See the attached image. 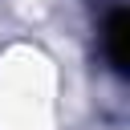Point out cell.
I'll use <instances>...</instances> for the list:
<instances>
[{
    "instance_id": "6da1fadb",
    "label": "cell",
    "mask_w": 130,
    "mask_h": 130,
    "mask_svg": "<svg viewBox=\"0 0 130 130\" xmlns=\"http://www.w3.org/2000/svg\"><path fill=\"white\" fill-rule=\"evenodd\" d=\"M106 37H110V53H114V65H118V69H126V16H122V12L110 20V32H106Z\"/></svg>"
}]
</instances>
